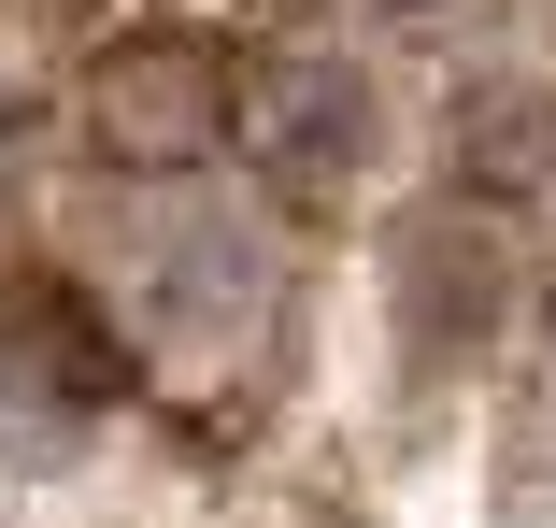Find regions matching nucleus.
<instances>
[{"label":"nucleus","mask_w":556,"mask_h":528,"mask_svg":"<svg viewBox=\"0 0 556 528\" xmlns=\"http://www.w3.org/2000/svg\"><path fill=\"white\" fill-rule=\"evenodd\" d=\"M72 115H86V158L100 172H200L214 143L243 129V72L214 43H186V29H129V43L86 58Z\"/></svg>","instance_id":"obj_1"},{"label":"nucleus","mask_w":556,"mask_h":528,"mask_svg":"<svg viewBox=\"0 0 556 528\" xmlns=\"http://www.w3.org/2000/svg\"><path fill=\"white\" fill-rule=\"evenodd\" d=\"M115 400H129V357L100 343V314L72 286H15L0 300V457L58 472Z\"/></svg>","instance_id":"obj_2"},{"label":"nucleus","mask_w":556,"mask_h":528,"mask_svg":"<svg viewBox=\"0 0 556 528\" xmlns=\"http://www.w3.org/2000/svg\"><path fill=\"white\" fill-rule=\"evenodd\" d=\"M286 200H343L357 158H371V72L328 58V43H271L243 72V129H229Z\"/></svg>","instance_id":"obj_3"},{"label":"nucleus","mask_w":556,"mask_h":528,"mask_svg":"<svg viewBox=\"0 0 556 528\" xmlns=\"http://www.w3.org/2000/svg\"><path fill=\"white\" fill-rule=\"evenodd\" d=\"M400 343L428 357V372H457V357H485L500 343V314H514V243L471 215V200H457V215H442V200H428V215L400 229Z\"/></svg>","instance_id":"obj_4"},{"label":"nucleus","mask_w":556,"mask_h":528,"mask_svg":"<svg viewBox=\"0 0 556 528\" xmlns=\"http://www.w3.org/2000/svg\"><path fill=\"white\" fill-rule=\"evenodd\" d=\"M143 300H157V329L172 343H243L257 314H271V243H257V215H172L157 229V257H143Z\"/></svg>","instance_id":"obj_5"},{"label":"nucleus","mask_w":556,"mask_h":528,"mask_svg":"<svg viewBox=\"0 0 556 528\" xmlns=\"http://www.w3.org/2000/svg\"><path fill=\"white\" fill-rule=\"evenodd\" d=\"M457 172H471L485 200H514V186H556V86H528V72H485V86L457 100Z\"/></svg>","instance_id":"obj_6"},{"label":"nucleus","mask_w":556,"mask_h":528,"mask_svg":"<svg viewBox=\"0 0 556 528\" xmlns=\"http://www.w3.org/2000/svg\"><path fill=\"white\" fill-rule=\"evenodd\" d=\"M400 15H414V0H400Z\"/></svg>","instance_id":"obj_7"}]
</instances>
